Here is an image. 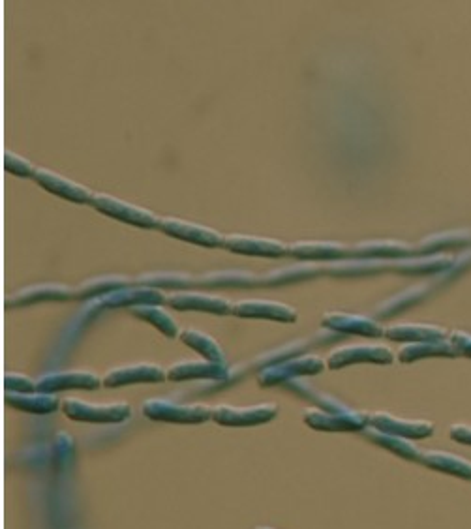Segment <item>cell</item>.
<instances>
[{"label": "cell", "mask_w": 471, "mask_h": 529, "mask_svg": "<svg viewBox=\"0 0 471 529\" xmlns=\"http://www.w3.org/2000/svg\"><path fill=\"white\" fill-rule=\"evenodd\" d=\"M304 423L323 432H363L370 424V415L344 406L331 398H320L318 408L304 413Z\"/></svg>", "instance_id": "obj_1"}, {"label": "cell", "mask_w": 471, "mask_h": 529, "mask_svg": "<svg viewBox=\"0 0 471 529\" xmlns=\"http://www.w3.org/2000/svg\"><path fill=\"white\" fill-rule=\"evenodd\" d=\"M143 415L160 423L201 424L213 419L214 408L205 404H181L168 398H151L143 404Z\"/></svg>", "instance_id": "obj_2"}, {"label": "cell", "mask_w": 471, "mask_h": 529, "mask_svg": "<svg viewBox=\"0 0 471 529\" xmlns=\"http://www.w3.org/2000/svg\"><path fill=\"white\" fill-rule=\"evenodd\" d=\"M62 411L72 421L92 424L124 423L132 415V408L126 402L94 404V402H85L79 398H64Z\"/></svg>", "instance_id": "obj_3"}, {"label": "cell", "mask_w": 471, "mask_h": 529, "mask_svg": "<svg viewBox=\"0 0 471 529\" xmlns=\"http://www.w3.org/2000/svg\"><path fill=\"white\" fill-rule=\"evenodd\" d=\"M91 205L96 211L106 214L109 218H115L119 222H124V224L141 227V229H160L162 218L156 212L134 205L130 201H124L121 197L98 192L92 197Z\"/></svg>", "instance_id": "obj_4"}, {"label": "cell", "mask_w": 471, "mask_h": 529, "mask_svg": "<svg viewBox=\"0 0 471 529\" xmlns=\"http://www.w3.org/2000/svg\"><path fill=\"white\" fill-rule=\"evenodd\" d=\"M327 368V361H323L318 355H303L288 359L284 363L267 366L259 372L258 381L261 387H274L291 378L299 376H316Z\"/></svg>", "instance_id": "obj_5"}, {"label": "cell", "mask_w": 471, "mask_h": 529, "mask_svg": "<svg viewBox=\"0 0 471 529\" xmlns=\"http://www.w3.org/2000/svg\"><path fill=\"white\" fill-rule=\"evenodd\" d=\"M160 231L173 239L198 244L203 248H218L224 244V235L220 231L177 216H164L160 220Z\"/></svg>", "instance_id": "obj_6"}, {"label": "cell", "mask_w": 471, "mask_h": 529, "mask_svg": "<svg viewBox=\"0 0 471 529\" xmlns=\"http://www.w3.org/2000/svg\"><path fill=\"white\" fill-rule=\"evenodd\" d=\"M168 306L183 312H207V314H218L228 316L233 314V304L228 297L218 293H207V291H175L169 293Z\"/></svg>", "instance_id": "obj_7"}, {"label": "cell", "mask_w": 471, "mask_h": 529, "mask_svg": "<svg viewBox=\"0 0 471 529\" xmlns=\"http://www.w3.org/2000/svg\"><path fill=\"white\" fill-rule=\"evenodd\" d=\"M370 363V364H393L395 355L387 346L380 344H353L346 348H338L327 357V368L340 370L351 364Z\"/></svg>", "instance_id": "obj_8"}, {"label": "cell", "mask_w": 471, "mask_h": 529, "mask_svg": "<svg viewBox=\"0 0 471 529\" xmlns=\"http://www.w3.org/2000/svg\"><path fill=\"white\" fill-rule=\"evenodd\" d=\"M278 415L276 404H258V406H216L213 413L214 423L229 426V428H243V426H259V424L271 423Z\"/></svg>", "instance_id": "obj_9"}, {"label": "cell", "mask_w": 471, "mask_h": 529, "mask_svg": "<svg viewBox=\"0 0 471 529\" xmlns=\"http://www.w3.org/2000/svg\"><path fill=\"white\" fill-rule=\"evenodd\" d=\"M222 246L229 252L243 254V256L269 257V259L288 256V244L278 239L258 237V235H243V233L224 235Z\"/></svg>", "instance_id": "obj_10"}, {"label": "cell", "mask_w": 471, "mask_h": 529, "mask_svg": "<svg viewBox=\"0 0 471 529\" xmlns=\"http://www.w3.org/2000/svg\"><path fill=\"white\" fill-rule=\"evenodd\" d=\"M38 391L42 393H59L68 389H83L94 391L104 385V379L91 370H62V372H49L42 378L36 379Z\"/></svg>", "instance_id": "obj_11"}, {"label": "cell", "mask_w": 471, "mask_h": 529, "mask_svg": "<svg viewBox=\"0 0 471 529\" xmlns=\"http://www.w3.org/2000/svg\"><path fill=\"white\" fill-rule=\"evenodd\" d=\"M233 316L243 319H267L278 323H295L299 314L293 306L267 301V299H244L233 304Z\"/></svg>", "instance_id": "obj_12"}, {"label": "cell", "mask_w": 471, "mask_h": 529, "mask_svg": "<svg viewBox=\"0 0 471 529\" xmlns=\"http://www.w3.org/2000/svg\"><path fill=\"white\" fill-rule=\"evenodd\" d=\"M34 181L38 182L47 192L62 197L66 201L79 203V205L91 203L92 197H94V192L89 190L87 186L72 181V179L64 177V175L53 171V169H47V167H38V171L34 175Z\"/></svg>", "instance_id": "obj_13"}, {"label": "cell", "mask_w": 471, "mask_h": 529, "mask_svg": "<svg viewBox=\"0 0 471 529\" xmlns=\"http://www.w3.org/2000/svg\"><path fill=\"white\" fill-rule=\"evenodd\" d=\"M76 299V288H70L61 282H44L19 289L6 299V306H31V304L47 303V301H70Z\"/></svg>", "instance_id": "obj_14"}, {"label": "cell", "mask_w": 471, "mask_h": 529, "mask_svg": "<svg viewBox=\"0 0 471 529\" xmlns=\"http://www.w3.org/2000/svg\"><path fill=\"white\" fill-rule=\"evenodd\" d=\"M106 387H124V385H136V383H164L168 379V370L162 366L151 363L128 364L109 370L104 376Z\"/></svg>", "instance_id": "obj_15"}, {"label": "cell", "mask_w": 471, "mask_h": 529, "mask_svg": "<svg viewBox=\"0 0 471 529\" xmlns=\"http://www.w3.org/2000/svg\"><path fill=\"white\" fill-rule=\"evenodd\" d=\"M368 426L381 430V432H387V434H395L400 438L408 439H425L434 434V424L428 423V421L402 419V417L383 413V411L372 413Z\"/></svg>", "instance_id": "obj_16"}, {"label": "cell", "mask_w": 471, "mask_h": 529, "mask_svg": "<svg viewBox=\"0 0 471 529\" xmlns=\"http://www.w3.org/2000/svg\"><path fill=\"white\" fill-rule=\"evenodd\" d=\"M321 325L336 331V333L357 334L366 338H380L385 334L380 321L359 316V314H346V312H329L321 318Z\"/></svg>", "instance_id": "obj_17"}, {"label": "cell", "mask_w": 471, "mask_h": 529, "mask_svg": "<svg viewBox=\"0 0 471 529\" xmlns=\"http://www.w3.org/2000/svg\"><path fill=\"white\" fill-rule=\"evenodd\" d=\"M288 256L297 261H340L350 256V248L335 241H297L288 244Z\"/></svg>", "instance_id": "obj_18"}, {"label": "cell", "mask_w": 471, "mask_h": 529, "mask_svg": "<svg viewBox=\"0 0 471 529\" xmlns=\"http://www.w3.org/2000/svg\"><path fill=\"white\" fill-rule=\"evenodd\" d=\"M325 273L323 267L318 263H310V261H297V263H289V265H282L271 269L267 273L259 276V286L261 288H280V286H291L303 280H310L318 274Z\"/></svg>", "instance_id": "obj_19"}, {"label": "cell", "mask_w": 471, "mask_h": 529, "mask_svg": "<svg viewBox=\"0 0 471 529\" xmlns=\"http://www.w3.org/2000/svg\"><path fill=\"white\" fill-rule=\"evenodd\" d=\"M259 286V276L246 269H216L198 276V288L218 291V289H252Z\"/></svg>", "instance_id": "obj_20"}, {"label": "cell", "mask_w": 471, "mask_h": 529, "mask_svg": "<svg viewBox=\"0 0 471 529\" xmlns=\"http://www.w3.org/2000/svg\"><path fill=\"white\" fill-rule=\"evenodd\" d=\"M228 376L226 363H214V361H181L175 363L168 370L169 381L181 383L190 379H222Z\"/></svg>", "instance_id": "obj_21"}, {"label": "cell", "mask_w": 471, "mask_h": 529, "mask_svg": "<svg viewBox=\"0 0 471 529\" xmlns=\"http://www.w3.org/2000/svg\"><path fill=\"white\" fill-rule=\"evenodd\" d=\"M385 338L393 342H408V344H419V342H436V340H447V331L436 325H423V323H398L385 329Z\"/></svg>", "instance_id": "obj_22"}, {"label": "cell", "mask_w": 471, "mask_h": 529, "mask_svg": "<svg viewBox=\"0 0 471 529\" xmlns=\"http://www.w3.org/2000/svg\"><path fill=\"white\" fill-rule=\"evenodd\" d=\"M6 404L17 411H25L32 415H49L62 408V400L53 393H6Z\"/></svg>", "instance_id": "obj_23"}, {"label": "cell", "mask_w": 471, "mask_h": 529, "mask_svg": "<svg viewBox=\"0 0 471 529\" xmlns=\"http://www.w3.org/2000/svg\"><path fill=\"white\" fill-rule=\"evenodd\" d=\"M136 280L124 274H100L91 276L76 288V299H100L119 289L132 288Z\"/></svg>", "instance_id": "obj_24"}, {"label": "cell", "mask_w": 471, "mask_h": 529, "mask_svg": "<svg viewBox=\"0 0 471 529\" xmlns=\"http://www.w3.org/2000/svg\"><path fill=\"white\" fill-rule=\"evenodd\" d=\"M419 462L425 464L426 468L436 469L464 481H471V460L464 456L447 451H421Z\"/></svg>", "instance_id": "obj_25"}, {"label": "cell", "mask_w": 471, "mask_h": 529, "mask_svg": "<svg viewBox=\"0 0 471 529\" xmlns=\"http://www.w3.org/2000/svg\"><path fill=\"white\" fill-rule=\"evenodd\" d=\"M137 286L160 289V291H188L198 286V278L181 271H151L139 274L136 278Z\"/></svg>", "instance_id": "obj_26"}, {"label": "cell", "mask_w": 471, "mask_h": 529, "mask_svg": "<svg viewBox=\"0 0 471 529\" xmlns=\"http://www.w3.org/2000/svg\"><path fill=\"white\" fill-rule=\"evenodd\" d=\"M410 254H415L413 246L406 242L389 241V239H380V241L357 242L350 248V256L363 257V259H383V257H395L402 259Z\"/></svg>", "instance_id": "obj_27"}, {"label": "cell", "mask_w": 471, "mask_h": 529, "mask_svg": "<svg viewBox=\"0 0 471 529\" xmlns=\"http://www.w3.org/2000/svg\"><path fill=\"white\" fill-rule=\"evenodd\" d=\"M458 355L460 351L449 338V340H436V342L408 344L398 351V361L408 364L415 363L419 359H430V357H458Z\"/></svg>", "instance_id": "obj_28"}, {"label": "cell", "mask_w": 471, "mask_h": 529, "mask_svg": "<svg viewBox=\"0 0 471 529\" xmlns=\"http://www.w3.org/2000/svg\"><path fill=\"white\" fill-rule=\"evenodd\" d=\"M453 265V259L447 256L402 257L391 265L395 273L408 274V276H425V274L438 273Z\"/></svg>", "instance_id": "obj_29"}, {"label": "cell", "mask_w": 471, "mask_h": 529, "mask_svg": "<svg viewBox=\"0 0 471 529\" xmlns=\"http://www.w3.org/2000/svg\"><path fill=\"white\" fill-rule=\"evenodd\" d=\"M130 312H132V316L147 321L149 325L158 329L168 338L181 336V329H179L177 321L169 316L168 310L162 304H141V306L130 308Z\"/></svg>", "instance_id": "obj_30"}, {"label": "cell", "mask_w": 471, "mask_h": 529, "mask_svg": "<svg viewBox=\"0 0 471 529\" xmlns=\"http://www.w3.org/2000/svg\"><path fill=\"white\" fill-rule=\"evenodd\" d=\"M363 434L370 441H374L376 445H380V447L391 451V453L398 454L400 458L413 460V462H419V458H421V451L415 447V443L411 439L400 438V436H395V434H387V432H381V430H376L372 426H366Z\"/></svg>", "instance_id": "obj_31"}, {"label": "cell", "mask_w": 471, "mask_h": 529, "mask_svg": "<svg viewBox=\"0 0 471 529\" xmlns=\"http://www.w3.org/2000/svg\"><path fill=\"white\" fill-rule=\"evenodd\" d=\"M470 242L471 235L466 233V231H445V233H440V235L426 237L417 246H413V250H415L417 256H432V254H438L441 250L460 248V246H466Z\"/></svg>", "instance_id": "obj_32"}, {"label": "cell", "mask_w": 471, "mask_h": 529, "mask_svg": "<svg viewBox=\"0 0 471 529\" xmlns=\"http://www.w3.org/2000/svg\"><path fill=\"white\" fill-rule=\"evenodd\" d=\"M179 338L188 348L198 351L203 359L214 361V363H226V355L222 351V346L214 340L211 334L203 333L199 329H186Z\"/></svg>", "instance_id": "obj_33"}, {"label": "cell", "mask_w": 471, "mask_h": 529, "mask_svg": "<svg viewBox=\"0 0 471 529\" xmlns=\"http://www.w3.org/2000/svg\"><path fill=\"white\" fill-rule=\"evenodd\" d=\"M323 271L335 276H365V274L381 273L385 271L383 261L378 259H340V261H331L327 267H323Z\"/></svg>", "instance_id": "obj_34"}, {"label": "cell", "mask_w": 471, "mask_h": 529, "mask_svg": "<svg viewBox=\"0 0 471 529\" xmlns=\"http://www.w3.org/2000/svg\"><path fill=\"white\" fill-rule=\"evenodd\" d=\"M4 169L17 177H31V179H34L38 171V167L34 166L31 160L10 151L4 152Z\"/></svg>", "instance_id": "obj_35"}, {"label": "cell", "mask_w": 471, "mask_h": 529, "mask_svg": "<svg viewBox=\"0 0 471 529\" xmlns=\"http://www.w3.org/2000/svg\"><path fill=\"white\" fill-rule=\"evenodd\" d=\"M423 291H425L423 288L406 289L402 295H398V297H395V299H391L389 303H385L383 306H381V318H385V316H391V314H396V312L404 310L408 304L415 303V301H417V299L423 295Z\"/></svg>", "instance_id": "obj_36"}, {"label": "cell", "mask_w": 471, "mask_h": 529, "mask_svg": "<svg viewBox=\"0 0 471 529\" xmlns=\"http://www.w3.org/2000/svg\"><path fill=\"white\" fill-rule=\"evenodd\" d=\"M4 389H6V393H36L38 383L25 374L6 372L4 374Z\"/></svg>", "instance_id": "obj_37"}, {"label": "cell", "mask_w": 471, "mask_h": 529, "mask_svg": "<svg viewBox=\"0 0 471 529\" xmlns=\"http://www.w3.org/2000/svg\"><path fill=\"white\" fill-rule=\"evenodd\" d=\"M449 436L453 438L456 443L462 445H471V426L470 424H455L449 430Z\"/></svg>", "instance_id": "obj_38"}, {"label": "cell", "mask_w": 471, "mask_h": 529, "mask_svg": "<svg viewBox=\"0 0 471 529\" xmlns=\"http://www.w3.org/2000/svg\"><path fill=\"white\" fill-rule=\"evenodd\" d=\"M451 342L455 344L460 355H466V357H471V334L462 333V331H455L451 334Z\"/></svg>", "instance_id": "obj_39"}, {"label": "cell", "mask_w": 471, "mask_h": 529, "mask_svg": "<svg viewBox=\"0 0 471 529\" xmlns=\"http://www.w3.org/2000/svg\"><path fill=\"white\" fill-rule=\"evenodd\" d=\"M256 529H274V528H256Z\"/></svg>", "instance_id": "obj_40"}]
</instances>
